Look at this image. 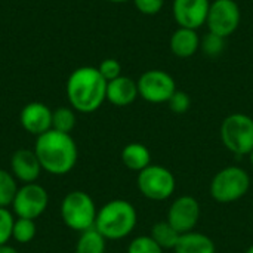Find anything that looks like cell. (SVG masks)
I'll return each instance as SVG.
<instances>
[{
  "label": "cell",
  "instance_id": "cell-28",
  "mask_svg": "<svg viewBox=\"0 0 253 253\" xmlns=\"http://www.w3.org/2000/svg\"><path fill=\"white\" fill-rule=\"evenodd\" d=\"M96 68H98V71L101 73V76H102L107 82H111V80H114V79H117V77L122 76V65H120V62H119L117 59H114V58H107V59H104V61L99 64V67H96Z\"/></svg>",
  "mask_w": 253,
  "mask_h": 253
},
{
  "label": "cell",
  "instance_id": "cell-5",
  "mask_svg": "<svg viewBox=\"0 0 253 253\" xmlns=\"http://www.w3.org/2000/svg\"><path fill=\"white\" fill-rule=\"evenodd\" d=\"M251 188V176L240 166H227L215 173L209 193L218 203H233L243 199Z\"/></svg>",
  "mask_w": 253,
  "mask_h": 253
},
{
  "label": "cell",
  "instance_id": "cell-7",
  "mask_svg": "<svg viewBox=\"0 0 253 253\" xmlns=\"http://www.w3.org/2000/svg\"><path fill=\"white\" fill-rule=\"evenodd\" d=\"M136 184L139 193L153 202H165L170 199L176 190L175 175L160 165H150L138 172Z\"/></svg>",
  "mask_w": 253,
  "mask_h": 253
},
{
  "label": "cell",
  "instance_id": "cell-23",
  "mask_svg": "<svg viewBox=\"0 0 253 253\" xmlns=\"http://www.w3.org/2000/svg\"><path fill=\"white\" fill-rule=\"evenodd\" d=\"M37 234V225L36 221L27 219V218H15L13 230H12V239L19 245H28L33 242V239Z\"/></svg>",
  "mask_w": 253,
  "mask_h": 253
},
{
  "label": "cell",
  "instance_id": "cell-12",
  "mask_svg": "<svg viewBox=\"0 0 253 253\" xmlns=\"http://www.w3.org/2000/svg\"><path fill=\"white\" fill-rule=\"evenodd\" d=\"M209 7V0H173L172 12L178 27L197 30L206 24Z\"/></svg>",
  "mask_w": 253,
  "mask_h": 253
},
{
  "label": "cell",
  "instance_id": "cell-8",
  "mask_svg": "<svg viewBox=\"0 0 253 253\" xmlns=\"http://www.w3.org/2000/svg\"><path fill=\"white\" fill-rule=\"evenodd\" d=\"M49 205V194L46 188L37 182L22 184L12 202V212L16 218H27L36 221L40 218Z\"/></svg>",
  "mask_w": 253,
  "mask_h": 253
},
{
  "label": "cell",
  "instance_id": "cell-29",
  "mask_svg": "<svg viewBox=\"0 0 253 253\" xmlns=\"http://www.w3.org/2000/svg\"><path fill=\"white\" fill-rule=\"evenodd\" d=\"M135 7L142 13V15H157L165 4V0H132Z\"/></svg>",
  "mask_w": 253,
  "mask_h": 253
},
{
  "label": "cell",
  "instance_id": "cell-13",
  "mask_svg": "<svg viewBox=\"0 0 253 253\" xmlns=\"http://www.w3.org/2000/svg\"><path fill=\"white\" fill-rule=\"evenodd\" d=\"M22 129L31 135H42L52 129V110L43 102H30L19 113Z\"/></svg>",
  "mask_w": 253,
  "mask_h": 253
},
{
  "label": "cell",
  "instance_id": "cell-32",
  "mask_svg": "<svg viewBox=\"0 0 253 253\" xmlns=\"http://www.w3.org/2000/svg\"><path fill=\"white\" fill-rule=\"evenodd\" d=\"M105 1H111V3H125V1H129V0H105Z\"/></svg>",
  "mask_w": 253,
  "mask_h": 253
},
{
  "label": "cell",
  "instance_id": "cell-21",
  "mask_svg": "<svg viewBox=\"0 0 253 253\" xmlns=\"http://www.w3.org/2000/svg\"><path fill=\"white\" fill-rule=\"evenodd\" d=\"M76 111L71 107H59L56 110H52V129L64 133H71V130L76 127Z\"/></svg>",
  "mask_w": 253,
  "mask_h": 253
},
{
  "label": "cell",
  "instance_id": "cell-11",
  "mask_svg": "<svg viewBox=\"0 0 253 253\" xmlns=\"http://www.w3.org/2000/svg\"><path fill=\"white\" fill-rule=\"evenodd\" d=\"M200 215H202V209H200V203L197 202V199H194L193 196L184 194V196L176 197L170 203L168 209L166 221L179 234H185V233L194 231V228L197 227L200 221Z\"/></svg>",
  "mask_w": 253,
  "mask_h": 253
},
{
  "label": "cell",
  "instance_id": "cell-22",
  "mask_svg": "<svg viewBox=\"0 0 253 253\" xmlns=\"http://www.w3.org/2000/svg\"><path fill=\"white\" fill-rule=\"evenodd\" d=\"M18 188V181L10 173V170L0 168V208L12 206Z\"/></svg>",
  "mask_w": 253,
  "mask_h": 253
},
{
  "label": "cell",
  "instance_id": "cell-9",
  "mask_svg": "<svg viewBox=\"0 0 253 253\" xmlns=\"http://www.w3.org/2000/svg\"><path fill=\"white\" fill-rule=\"evenodd\" d=\"M139 96L150 104H168L170 96L176 92L175 79L163 70H148L136 80Z\"/></svg>",
  "mask_w": 253,
  "mask_h": 253
},
{
  "label": "cell",
  "instance_id": "cell-33",
  "mask_svg": "<svg viewBox=\"0 0 253 253\" xmlns=\"http://www.w3.org/2000/svg\"><path fill=\"white\" fill-rule=\"evenodd\" d=\"M245 253H253V245L252 246H249V248H248V251H246Z\"/></svg>",
  "mask_w": 253,
  "mask_h": 253
},
{
  "label": "cell",
  "instance_id": "cell-20",
  "mask_svg": "<svg viewBox=\"0 0 253 253\" xmlns=\"http://www.w3.org/2000/svg\"><path fill=\"white\" fill-rule=\"evenodd\" d=\"M151 239L165 251V249H175L178 240H179V233L168 222V221H162L153 225L151 228Z\"/></svg>",
  "mask_w": 253,
  "mask_h": 253
},
{
  "label": "cell",
  "instance_id": "cell-27",
  "mask_svg": "<svg viewBox=\"0 0 253 253\" xmlns=\"http://www.w3.org/2000/svg\"><path fill=\"white\" fill-rule=\"evenodd\" d=\"M168 105L170 111H173L175 114H185L191 107V98L187 92L176 89V92L168 101Z\"/></svg>",
  "mask_w": 253,
  "mask_h": 253
},
{
  "label": "cell",
  "instance_id": "cell-15",
  "mask_svg": "<svg viewBox=\"0 0 253 253\" xmlns=\"http://www.w3.org/2000/svg\"><path fill=\"white\" fill-rule=\"evenodd\" d=\"M138 96V84L127 76L107 82V101L116 107H127L133 104Z\"/></svg>",
  "mask_w": 253,
  "mask_h": 253
},
{
  "label": "cell",
  "instance_id": "cell-4",
  "mask_svg": "<svg viewBox=\"0 0 253 253\" xmlns=\"http://www.w3.org/2000/svg\"><path fill=\"white\" fill-rule=\"evenodd\" d=\"M59 212L62 222L70 230L83 233L95 227L98 209L90 194L82 190H74L64 196Z\"/></svg>",
  "mask_w": 253,
  "mask_h": 253
},
{
  "label": "cell",
  "instance_id": "cell-24",
  "mask_svg": "<svg viewBox=\"0 0 253 253\" xmlns=\"http://www.w3.org/2000/svg\"><path fill=\"white\" fill-rule=\"evenodd\" d=\"M225 49V39L213 34L211 31H208V34H205L200 39V50L209 56V58H218Z\"/></svg>",
  "mask_w": 253,
  "mask_h": 253
},
{
  "label": "cell",
  "instance_id": "cell-14",
  "mask_svg": "<svg viewBox=\"0 0 253 253\" xmlns=\"http://www.w3.org/2000/svg\"><path fill=\"white\" fill-rule=\"evenodd\" d=\"M42 165L34 153V150L21 148L16 150L10 157V173L16 181L22 184L36 182L42 173Z\"/></svg>",
  "mask_w": 253,
  "mask_h": 253
},
{
  "label": "cell",
  "instance_id": "cell-34",
  "mask_svg": "<svg viewBox=\"0 0 253 253\" xmlns=\"http://www.w3.org/2000/svg\"><path fill=\"white\" fill-rule=\"evenodd\" d=\"M107 253H108V252H107ZM111 253H117V252H111Z\"/></svg>",
  "mask_w": 253,
  "mask_h": 253
},
{
  "label": "cell",
  "instance_id": "cell-19",
  "mask_svg": "<svg viewBox=\"0 0 253 253\" xmlns=\"http://www.w3.org/2000/svg\"><path fill=\"white\" fill-rule=\"evenodd\" d=\"M76 253H107V239L95 227L86 230L77 239Z\"/></svg>",
  "mask_w": 253,
  "mask_h": 253
},
{
  "label": "cell",
  "instance_id": "cell-16",
  "mask_svg": "<svg viewBox=\"0 0 253 253\" xmlns=\"http://www.w3.org/2000/svg\"><path fill=\"white\" fill-rule=\"evenodd\" d=\"M170 50L178 58H190L197 50H200V37L197 34V30L178 27L169 40Z\"/></svg>",
  "mask_w": 253,
  "mask_h": 253
},
{
  "label": "cell",
  "instance_id": "cell-30",
  "mask_svg": "<svg viewBox=\"0 0 253 253\" xmlns=\"http://www.w3.org/2000/svg\"><path fill=\"white\" fill-rule=\"evenodd\" d=\"M0 253H19L13 246H10L9 243H6V245H1L0 246Z\"/></svg>",
  "mask_w": 253,
  "mask_h": 253
},
{
  "label": "cell",
  "instance_id": "cell-6",
  "mask_svg": "<svg viewBox=\"0 0 253 253\" xmlns=\"http://www.w3.org/2000/svg\"><path fill=\"white\" fill-rule=\"evenodd\" d=\"M221 141L233 154L249 156L253 150V119L243 113L227 116L221 125Z\"/></svg>",
  "mask_w": 253,
  "mask_h": 253
},
{
  "label": "cell",
  "instance_id": "cell-18",
  "mask_svg": "<svg viewBox=\"0 0 253 253\" xmlns=\"http://www.w3.org/2000/svg\"><path fill=\"white\" fill-rule=\"evenodd\" d=\"M122 163L133 172H141L151 165V153L147 145L141 142H130L122 150Z\"/></svg>",
  "mask_w": 253,
  "mask_h": 253
},
{
  "label": "cell",
  "instance_id": "cell-1",
  "mask_svg": "<svg viewBox=\"0 0 253 253\" xmlns=\"http://www.w3.org/2000/svg\"><path fill=\"white\" fill-rule=\"evenodd\" d=\"M34 153L42 169L55 176L70 173L79 159L77 144L70 133L50 129L36 138Z\"/></svg>",
  "mask_w": 253,
  "mask_h": 253
},
{
  "label": "cell",
  "instance_id": "cell-17",
  "mask_svg": "<svg viewBox=\"0 0 253 253\" xmlns=\"http://www.w3.org/2000/svg\"><path fill=\"white\" fill-rule=\"evenodd\" d=\"M175 253H216L215 242L197 231H190L179 236V240L173 249Z\"/></svg>",
  "mask_w": 253,
  "mask_h": 253
},
{
  "label": "cell",
  "instance_id": "cell-25",
  "mask_svg": "<svg viewBox=\"0 0 253 253\" xmlns=\"http://www.w3.org/2000/svg\"><path fill=\"white\" fill-rule=\"evenodd\" d=\"M126 253H163V249L151 239V236H138L129 243Z\"/></svg>",
  "mask_w": 253,
  "mask_h": 253
},
{
  "label": "cell",
  "instance_id": "cell-3",
  "mask_svg": "<svg viewBox=\"0 0 253 253\" xmlns=\"http://www.w3.org/2000/svg\"><path fill=\"white\" fill-rule=\"evenodd\" d=\"M138 224L135 206L123 199L107 202L98 209L95 228L107 240H122L130 236Z\"/></svg>",
  "mask_w": 253,
  "mask_h": 253
},
{
  "label": "cell",
  "instance_id": "cell-26",
  "mask_svg": "<svg viewBox=\"0 0 253 253\" xmlns=\"http://www.w3.org/2000/svg\"><path fill=\"white\" fill-rule=\"evenodd\" d=\"M15 215L9 211V208H0V246L9 243L12 239Z\"/></svg>",
  "mask_w": 253,
  "mask_h": 253
},
{
  "label": "cell",
  "instance_id": "cell-2",
  "mask_svg": "<svg viewBox=\"0 0 253 253\" xmlns=\"http://www.w3.org/2000/svg\"><path fill=\"white\" fill-rule=\"evenodd\" d=\"M65 92L74 111L90 114L107 101V80L96 67H79L70 74Z\"/></svg>",
  "mask_w": 253,
  "mask_h": 253
},
{
  "label": "cell",
  "instance_id": "cell-31",
  "mask_svg": "<svg viewBox=\"0 0 253 253\" xmlns=\"http://www.w3.org/2000/svg\"><path fill=\"white\" fill-rule=\"evenodd\" d=\"M248 157H249V163H251V166H252V168H253V150H252V151H251V154H249Z\"/></svg>",
  "mask_w": 253,
  "mask_h": 253
},
{
  "label": "cell",
  "instance_id": "cell-10",
  "mask_svg": "<svg viewBox=\"0 0 253 253\" xmlns=\"http://www.w3.org/2000/svg\"><path fill=\"white\" fill-rule=\"evenodd\" d=\"M242 12L240 6L234 0H213L211 1L206 25L213 34L224 39L230 37L240 25Z\"/></svg>",
  "mask_w": 253,
  "mask_h": 253
}]
</instances>
